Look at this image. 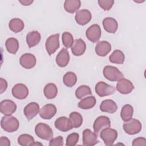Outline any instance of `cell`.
<instances>
[{"label":"cell","mask_w":146,"mask_h":146,"mask_svg":"<svg viewBox=\"0 0 146 146\" xmlns=\"http://www.w3.org/2000/svg\"><path fill=\"white\" fill-rule=\"evenodd\" d=\"M1 126L5 131L13 132L19 128V123L18 120L14 116H5L2 117Z\"/></svg>","instance_id":"cell-1"},{"label":"cell","mask_w":146,"mask_h":146,"mask_svg":"<svg viewBox=\"0 0 146 146\" xmlns=\"http://www.w3.org/2000/svg\"><path fill=\"white\" fill-rule=\"evenodd\" d=\"M36 135L43 140H50L53 138V131L51 127L43 123H39L35 127Z\"/></svg>","instance_id":"cell-2"},{"label":"cell","mask_w":146,"mask_h":146,"mask_svg":"<svg viewBox=\"0 0 146 146\" xmlns=\"http://www.w3.org/2000/svg\"><path fill=\"white\" fill-rule=\"evenodd\" d=\"M104 76L110 81L116 82L124 78L122 72L117 67L112 66H106L103 70Z\"/></svg>","instance_id":"cell-3"},{"label":"cell","mask_w":146,"mask_h":146,"mask_svg":"<svg viewBox=\"0 0 146 146\" xmlns=\"http://www.w3.org/2000/svg\"><path fill=\"white\" fill-rule=\"evenodd\" d=\"M125 132L128 135H133L140 132L142 128L141 123L136 119H131L125 121L123 125Z\"/></svg>","instance_id":"cell-4"},{"label":"cell","mask_w":146,"mask_h":146,"mask_svg":"<svg viewBox=\"0 0 146 146\" xmlns=\"http://www.w3.org/2000/svg\"><path fill=\"white\" fill-rule=\"evenodd\" d=\"M100 138L103 140L104 143L107 146L113 145L117 137V132L116 130L108 127L103 129L100 134Z\"/></svg>","instance_id":"cell-5"},{"label":"cell","mask_w":146,"mask_h":146,"mask_svg":"<svg viewBox=\"0 0 146 146\" xmlns=\"http://www.w3.org/2000/svg\"><path fill=\"white\" fill-rule=\"evenodd\" d=\"M95 92L100 97H104L114 94L116 89L112 86L104 82H99L95 86Z\"/></svg>","instance_id":"cell-6"},{"label":"cell","mask_w":146,"mask_h":146,"mask_svg":"<svg viewBox=\"0 0 146 146\" xmlns=\"http://www.w3.org/2000/svg\"><path fill=\"white\" fill-rule=\"evenodd\" d=\"M59 34H55L48 37L46 41L45 47L48 55L54 54L59 47Z\"/></svg>","instance_id":"cell-7"},{"label":"cell","mask_w":146,"mask_h":146,"mask_svg":"<svg viewBox=\"0 0 146 146\" xmlns=\"http://www.w3.org/2000/svg\"><path fill=\"white\" fill-rule=\"evenodd\" d=\"M111 127V121L109 117L106 116L98 117L93 124L94 132L98 135L103 129Z\"/></svg>","instance_id":"cell-8"},{"label":"cell","mask_w":146,"mask_h":146,"mask_svg":"<svg viewBox=\"0 0 146 146\" xmlns=\"http://www.w3.org/2000/svg\"><path fill=\"white\" fill-rule=\"evenodd\" d=\"M101 29L99 25L94 24L90 26L86 31V37L93 43L98 42L101 36Z\"/></svg>","instance_id":"cell-9"},{"label":"cell","mask_w":146,"mask_h":146,"mask_svg":"<svg viewBox=\"0 0 146 146\" xmlns=\"http://www.w3.org/2000/svg\"><path fill=\"white\" fill-rule=\"evenodd\" d=\"M97 135L90 129H85L83 131V145L92 146L99 143Z\"/></svg>","instance_id":"cell-10"},{"label":"cell","mask_w":146,"mask_h":146,"mask_svg":"<svg viewBox=\"0 0 146 146\" xmlns=\"http://www.w3.org/2000/svg\"><path fill=\"white\" fill-rule=\"evenodd\" d=\"M17 110L16 104L9 99H5L1 101L0 103L1 112L5 116H11Z\"/></svg>","instance_id":"cell-11"},{"label":"cell","mask_w":146,"mask_h":146,"mask_svg":"<svg viewBox=\"0 0 146 146\" xmlns=\"http://www.w3.org/2000/svg\"><path fill=\"white\" fill-rule=\"evenodd\" d=\"M11 93L15 98L24 99H26L29 95V89L26 85L22 83H18L13 87Z\"/></svg>","instance_id":"cell-12"},{"label":"cell","mask_w":146,"mask_h":146,"mask_svg":"<svg viewBox=\"0 0 146 146\" xmlns=\"http://www.w3.org/2000/svg\"><path fill=\"white\" fill-rule=\"evenodd\" d=\"M36 62L35 56L30 53H25L23 54L19 59V63L22 67L26 69L33 68Z\"/></svg>","instance_id":"cell-13"},{"label":"cell","mask_w":146,"mask_h":146,"mask_svg":"<svg viewBox=\"0 0 146 146\" xmlns=\"http://www.w3.org/2000/svg\"><path fill=\"white\" fill-rule=\"evenodd\" d=\"M116 88L122 94H128L134 89V86L130 80L123 78L118 81Z\"/></svg>","instance_id":"cell-14"},{"label":"cell","mask_w":146,"mask_h":146,"mask_svg":"<svg viewBox=\"0 0 146 146\" xmlns=\"http://www.w3.org/2000/svg\"><path fill=\"white\" fill-rule=\"evenodd\" d=\"M92 19L91 12L86 9H83L78 11L75 16V19L76 23L80 25H85L87 24Z\"/></svg>","instance_id":"cell-15"},{"label":"cell","mask_w":146,"mask_h":146,"mask_svg":"<svg viewBox=\"0 0 146 146\" xmlns=\"http://www.w3.org/2000/svg\"><path fill=\"white\" fill-rule=\"evenodd\" d=\"M54 125L57 129L62 132L68 131L73 128L70 119L65 116H61L56 119L54 122Z\"/></svg>","instance_id":"cell-16"},{"label":"cell","mask_w":146,"mask_h":146,"mask_svg":"<svg viewBox=\"0 0 146 146\" xmlns=\"http://www.w3.org/2000/svg\"><path fill=\"white\" fill-rule=\"evenodd\" d=\"M39 106L36 102H31L25 106L23 110L25 116L28 120L33 119L39 112Z\"/></svg>","instance_id":"cell-17"},{"label":"cell","mask_w":146,"mask_h":146,"mask_svg":"<svg viewBox=\"0 0 146 146\" xmlns=\"http://www.w3.org/2000/svg\"><path fill=\"white\" fill-rule=\"evenodd\" d=\"M57 111L55 105L47 104L44 105L39 111V116L43 119H51L56 114Z\"/></svg>","instance_id":"cell-18"},{"label":"cell","mask_w":146,"mask_h":146,"mask_svg":"<svg viewBox=\"0 0 146 146\" xmlns=\"http://www.w3.org/2000/svg\"><path fill=\"white\" fill-rule=\"evenodd\" d=\"M71 51L75 56H80L84 54L86 49V44L84 41L81 38L75 39L72 46Z\"/></svg>","instance_id":"cell-19"},{"label":"cell","mask_w":146,"mask_h":146,"mask_svg":"<svg viewBox=\"0 0 146 146\" xmlns=\"http://www.w3.org/2000/svg\"><path fill=\"white\" fill-rule=\"evenodd\" d=\"M95 52L100 56H106L111 50V44L106 40L99 42L95 47Z\"/></svg>","instance_id":"cell-20"},{"label":"cell","mask_w":146,"mask_h":146,"mask_svg":"<svg viewBox=\"0 0 146 146\" xmlns=\"http://www.w3.org/2000/svg\"><path fill=\"white\" fill-rule=\"evenodd\" d=\"M70 61V55L66 48H63L58 54L56 57V63L58 66L64 67L68 64Z\"/></svg>","instance_id":"cell-21"},{"label":"cell","mask_w":146,"mask_h":146,"mask_svg":"<svg viewBox=\"0 0 146 146\" xmlns=\"http://www.w3.org/2000/svg\"><path fill=\"white\" fill-rule=\"evenodd\" d=\"M104 30L109 33H115L118 28V23L116 19L112 17H107L103 21Z\"/></svg>","instance_id":"cell-22"},{"label":"cell","mask_w":146,"mask_h":146,"mask_svg":"<svg viewBox=\"0 0 146 146\" xmlns=\"http://www.w3.org/2000/svg\"><path fill=\"white\" fill-rule=\"evenodd\" d=\"M99 108L102 112L113 113L117 111V106L113 100L106 99L101 103Z\"/></svg>","instance_id":"cell-23"},{"label":"cell","mask_w":146,"mask_h":146,"mask_svg":"<svg viewBox=\"0 0 146 146\" xmlns=\"http://www.w3.org/2000/svg\"><path fill=\"white\" fill-rule=\"evenodd\" d=\"M41 36L38 31L29 32L26 35V42L29 48L36 46L40 42Z\"/></svg>","instance_id":"cell-24"},{"label":"cell","mask_w":146,"mask_h":146,"mask_svg":"<svg viewBox=\"0 0 146 146\" xmlns=\"http://www.w3.org/2000/svg\"><path fill=\"white\" fill-rule=\"evenodd\" d=\"M96 103L95 98L93 96H89L82 99L78 104V106L83 110H88L95 106Z\"/></svg>","instance_id":"cell-25"},{"label":"cell","mask_w":146,"mask_h":146,"mask_svg":"<svg viewBox=\"0 0 146 146\" xmlns=\"http://www.w3.org/2000/svg\"><path fill=\"white\" fill-rule=\"evenodd\" d=\"M81 6V2L79 0H66L64 3L65 10L70 13H74Z\"/></svg>","instance_id":"cell-26"},{"label":"cell","mask_w":146,"mask_h":146,"mask_svg":"<svg viewBox=\"0 0 146 146\" xmlns=\"http://www.w3.org/2000/svg\"><path fill=\"white\" fill-rule=\"evenodd\" d=\"M43 93L46 98L48 99L55 98L58 94V88L56 86L52 83L47 84L44 87Z\"/></svg>","instance_id":"cell-27"},{"label":"cell","mask_w":146,"mask_h":146,"mask_svg":"<svg viewBox=\"0 0 146 146\" xmlns=\"http://www.w3.org/2000/svg\"><path fill=\"white\" fill-rule=\"evenodd\" d=\"M5 46L9 53L15 54L19 48V42L15 38H9L5 42Z\"/></svg>","instance_id":"cell-28"},{"label":"cell","mask_w":146,"mask_h":146,"mask_svg":"<svg viewBox=\"0 0 146 146\" xmlns=\"http://www.w3.org/2000/svg\"><path fill=\"white\" fill-rule=\"evenodd\" d=\"M10 29L15 33L21 32L24 28V23L23 21L19 18H13L10 20L9 23Z\"/></svg>","instance_id":"cell-29"},{"label":"cell","mask_w":146,"mask_h":146,"mask_svg":"<svg viewBox=\"0 0 146 146\" xmlns=\"http://www.w3.org/2000/svg\"><path fill=\"white\" fill-rule=\"evenodd\" d=\"M124 54L120 50H115L109 57L110 61L115 64H121L124 63Z\"/></svg>","instance_id":"cell-30"},{"label":"cell","mask_w":146,"mask_h":146,"mask_svg":"<svg viewBox=\"0 0 146 146\" xmlns=\"http://www.w3.org/2000/svg\"><path fill=\"white\" fill-rule=\"evenodd\" d=\"M75 96L79 99L92 95V92L89 86L86 85L80 86L75 91Z\"/></svg>","instance_id":"cell-31"},{"label":"cell","mask_w":146,"mask_h":146,"mask_svg":"<svg viewBox=\"0 0 146 146\" xmlns=\"http://www.w3.org/2000/svg\"><path fill=\"white\" fill-rule=\"evenodd\" d=\"M77 82V76L76 74L72 72L68 71L66 72L63 78V83L68 87H73Z\"/></svg>","instance_id":"cell-32"},{"label":"cell","mask_w":146,"mask_h":146,"mask_svg":"<svg viewBox=\"0 0 146 146\" xmlns=\"http://www.w3.org/2000/svg\"><path fill=\"white\" fill-rule=\"evenodd\" d=\"M133 113V108L130 104L124 105L121 110L120 116L124 121H128L132 117Z\"/></svg>","instance_id":"cell-33"},{"label":"cell","mask_w":146,"mask_h":146,"mask_svg":"<svg viewBox=\"0 0 146 146\" xmlns=\"http://www.w3.org/2000/svg\"><path fill=\"white\" fill-rule=\"evenodd\" d=\"M69 117L73 128H79L82 125L83 123V117L79 112H72L70 114Z\"/></svg>","instance_id":"cell-34"},{"label":"cell","mask_w":146,"mask_h":146,"mask_svg":"<svg viewBox=\"0 0 146 146\" xmlns=\"http://www.w3.org/2000/svg\"><path fill=\"white\" fill-rule=\"evenodd\" d=\"M35 142L34 137L29 134H22L18 138V143L22 146L33 145Z\"/></svg>","instance_id":"cell-35"},{"label":"cell","mask_w":146,"mask_h":146,"mask_svg":"<svg viewBox=\"0 0 146 146\" xmlns=\"http://www.w3.org/2000/svg\"><path fill=\"white\" fill-rule=\"evenodd\" d=\"M62 42L64 47L66 48L71 47L74 42L72 34L68 32H64L62 34Z\"/></svg>","instance_id":"cell-36"},{"label":"cell","mask_w":146,"mask_h":146,"mask_svg":"<svg viewBox=\"0 0 146 146\" xmlns=\"http://www.w3.org/2000/svg\"><path fill=\"white\" fill-rule=\"evenodd\" d=\"M79 135L78 133L74 132L68 135L66 138V145L67 146H74L78 142Z\"/></svg>","instance_id":"cell-37"},{"label":"cell","mask_w":146,"mask_h":146,"mask_svg":"<svg viewBox=\"0 0 146 146\" xmlns=\"http://www.w3.org/2000/svg\"><path fill=\"white\" fill-rule=\"evenodd\" d=\"M99 6L104 10H110L114 4L113 0H99L98 1Z\"/></svg>","instance_id":"cell-38"},{"label":"cell","mask_w":146,"mask_h":146,"mask_svg":"<svg viewBox=\"0 0 146 146\" xmlns=\"http://www.w3.org/2000/svg\"><path fill=\"white\" fill-rule=\"evenodd\" d=\"M63 145V139L62 136H58L50 140V146H62Z\"/></svg>","instance_id":"cell-39"},{"label":"cell","mask_w":146,"mask_h":146,"mask_svg":"<svg viewBox=\"0 0 146 146\" xmlns=\"http://www.w3.org/2000/svg\"><path fill=\"white\" fill-rule=\"evenodd\" d=\"M132 145H146V139L143 137H139L135 139L132 141Z\"/></svg>","instance_id":"cell-40"},{"label":"cell","mask_w":146,"mask_h":146,"mask_svg":"<svg viewBox=\"0 0 146 146\" xmlns=\"http://www.w3.org/2000/svg\"><path fill=\"white\" fill-rule=\"evenodd\" d=\"M0 86H1V88H0L1 92H0V93L2 94L7 89V82L5 79H4L2 78H0Z\"/></svg>","instance_id":"cell-41"},{"label":"cell","mask_w":146,"mask_h":146,"mask_svg":"<svg viewBox=\"0 0 146 146\" xmlns=\"http://www.w3.org/2000/svg\"><path fill=\"white\" fill-rule=\"evenodd\" d=\"M0 145L2 146H9L10 145V141L7 137L5 136H2L0 139Z\"/></svg>","instance_id":"cell-42"},{"label":"cell","mask_w":146,"mask_h":146,"mask_svg":"<svg viewBox=\"0 0 146 146\" xmlns=\"http://www.w3.org/2000/svg\"><path fill=\"white\" fill-rule=\"evenodd\" d=\"M19 2L24 5V6H29L33 2V1H27V0H23V1H19Z\"/></svg>","instance_id":"cell-43"},{"label":"cell","mask_w":146,"mask_h":146,"mask_svg":"<svg viewBox=\"0 0 146 146\" xmlns=\"http://www.w3.org/2000/svg\"><path fill=\"white\" fill-rule=\"evenodd\" d=\"M33 145H43V144L42 143H38V142H34L33 144Z\"/></svg>","instance_id":"cell-44"}]
</instances>
